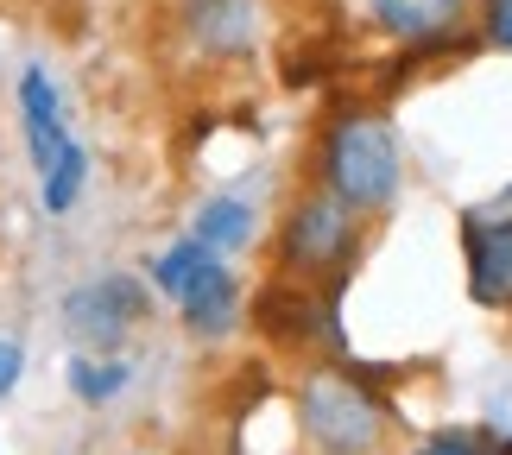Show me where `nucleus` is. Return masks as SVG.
<instances>
[{"label": "nucleus", "instance_id": "7ed1b4c3", "mask_svg": "<svg viewBox=\"0 0 512 455\" xmlns=\"http://www.w3.org/2000/svg\"><path fill=\"white\" fill-rule=\"evenodd\" d=\"M152 285L177 304V316H184L190 335H203V342L228 335L234 316H241V285H234V272L222 266V253H209L196 234L171 241L159 260H152Z\"/></svg>", "mask_w": 512, "mask_h": 455}, {"label": "nucleus", "instance_id": "20e7f679", "mask_svg": "<svg viewBox=\"0 0 512 455\" xmlns=\"http://www.w3.org/2000/svg\"><path fill=\"white\" fill-rule=\"evenodd\" d=\"M361 247V228H354V209L336 190H310L298 196V209L285 215L279 234V266L291 279H336Z\"/></svg>", "mask_w": 512, "mask_h": 455}, {"label": "nucleus", "instance_id": "0eeeda50", "mask_svg": "<svg viewBox=\"0 0 512 455\" xmlns=\"http://www.w3.org/2000/svg\"><path fill=\"white\" fill-rule=\"evenodd\" d=\"M184 32L215 64L253 57V45H260V0H184Z\"/></svg>", "mask_w": 512, "mask_h": 455}, {"label": "nucleus", "instance_id": "6e6552de", "mask_svg": "<svg viewBox=\"0 0 512 455\" xmlns=\"http://www.w3.org/2000/svg\"><path fill=\"white\" fill-rule=\"evenodd\" d=\"M19 127H26V158H32V171L45 177L57 165V152H64L76 133L64 127V102H57V83L45 70H26L19 76Z\"/></svg>", "mask_w": 512, "mask_h": 455}, {"label": "nucleus", "instance_id": "39448f33", "mask_svg": "<svg viewBox=\"0 0 512 455\" xmlns=\"http://www.w3.org/2000/svg\"><path fill=\"white\" fill-rule=\"evenodd\" d=\"M152 310V291L140 279H127V272H102V279L76 285L64 298V323L83 348H114L127 329H140Z\"/></svg>", "mask_w": 512, "mask_h": 455}, {"label": "nucleus", "instance_id": "9b49d317", "mask_svg": "<svg viewBox=\"0 0 512 455\" xmlns=\"http://www.w3.org/2000/svg\"><path fill=\"white\" fill-rule=\"evenodd\" d=\"M64 380H70V392H76L83 405H108L114 392L133 380V367L121 361V354H108V361H95V354H70Z\"/></svg>", "mask_w": 512, "mask_h": 455}, {"label": "nucleus", "instance_id": "ddd939ff", "mask_svg": "<svg viewBox=\"0 0 512 455\" xmlns=\"http://www.w3.org/2000/svg\"><path fill=\"white\" fill-rule=\"evenodd\" d=\"M411 455H512V437H500V430H437Z\"/></svg>", "mask_w": 512, "mask_h": 455}, {"label": "nucleus", "instance_id": "f257e3e1", "mask_svg": "<svg viewBox=\"0 0 512 455\" xmlns=\"http://www.w3.org/2000/svg\"><path fill=\"white\" fill-rule=\"evenodd\" d=\"M323 190H336L354 215H373L399 196L405 158H399V133L380 108H342L323 127V152H317Z\"/></svg>", "mask_w": 512, "mask_h": 455}, {"label": "nucleus", "instance_id": "1a4fd4ad", "mask_svg": "<svg viewBox=\"0 0 512 455\" xmlns=\"http://www.w3.org/2000/svg\"><path fill=\"white\" fill-rule=\"evenodd\" d=\"M373 19L399 45H443L468 26V0H373Z\"/></svg>", "mask_w": 512, "mask_h": 455}, {"label": "nucleus", "instance_id": "f03ea898", "mask_svg": "<svg viewBox=\"0 0 512 455\" xmlns=\"http://www.w3.org/2000/svg\"><path fill=\"white\" fill-rule=\"evenodd\" d=\"M298 430L323 455H373V449H380V437H386V411L361 386V373L317 367L298 386Z\"/></svg>", "mask_w": 512, "mask_h": 455}, {"label": "nucleus", "instance_id": "4468645a", "mask_svg": "<svg viewBox=\"0 0 512 455\" xmlns=\"http://www.w3.org/2000/svg\"><path fill=\"white\" fill-rule=\"evenodd\" d=\"M487 38L512 51V0H487Z\"/></svg>", "mask_w": 512, "mask_h": 455}, {"label": "nucleus", "instance_id": "9d476101", "mask_svg": "<svg viewBox=\"0 0 512 455\" xmlns=\"http://www.w3.org/2000/svg\"><path fill=\"white\" fill-rule=\"evenodd\" d=\"M190 234H196L209 253H241V247L253 241V209L241 203V196H209V203L196 209Z\"/></svg>", "mask_w": 512, "mask_h": 455}, {"label": "nucleus", "instance_id": "2eb2a0df", "mask_svg": "<svg viewBox=\"0 0 512 455\" xmlns=\"http://www.w3.org/2000/svg\"><path fill=\"white\" fill-rule=\"evenodd\" d=\"M19 373H26V354H19V342H0V399L19 386Z\"/></svg>", "mask_w": 512, "mask_h": 455}, {"label": "nucleus", "instance_id": "f8f14e48", "mask_svg": "<svg viewBox=\"0 0 512 455\" xmlns=\"http://www.w3.org/2000/svg\"><path fill=\"white\" fill-rule=\"evenodd\" d=\"M45 184V209L51 215H70L76 203H83V184H89V152H83V140H70L64 152H57V165L38 177Z\"/></svg>", "mask_w": 512, "mask_h": 455}, {"label": "nucleus", "instance_id": "423d86ee", "mask_svg": "<svg viewBox=\"0 0 512 455\" xmlns=\"http://www.w3.org/2000/svg\"><path fill=\"white\" fill-rule=\"evenodd\" d=\"M468 247V291L487 310H512V215H462Z\"/></svg>", "mask_w": 512, "mask_h": 455}]
</instances>
